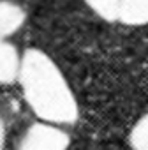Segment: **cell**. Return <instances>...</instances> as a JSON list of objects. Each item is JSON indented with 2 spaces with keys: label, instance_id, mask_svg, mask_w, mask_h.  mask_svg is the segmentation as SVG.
Wrapping results in <instances>:
<instances>
[{
  "label": "cell",
  "instance_id": "1",
  "mask_svg": "<svg viewBox=\"0 0 148 150\" xmlns=\"http://www.w3.org/2000/svg\"><path fill=\"white\" fill-rule=\"evenodd\" d=\"M18 83L28 108L39 120L62 127L78 120V99L56 62L46 51L28 48L21 53Z\"/></svg>",
  "mask_w": 148,
  "mask_h": 150
},
{
  "label": "cell",
  "instance_id": "2",
  "mask_svg": "<svg viewBox=\"0 0 148 150\" xmlns=\"http://www.w3.org/2000/svg\"><path fill=\"white\" fill-rule=\"evenodd\" d=\"M70 145L69 132L56 124H32L18 141L16 150H67Z\"/></svg>",
  "mask_w": 148,
  "mask_h": 150
},
{
  "label": "cell",
  "instance_id": "3",
  "mask_svg": "<svg viewBox=\"0 0 148 150\" xmlns=\"http://www.w3.org/2000/svg\"><path fill=\"white\" fill-rule=\"evenodd\" d=\"M27 13L11 0H0V41H7L25 23Z\"/></svg>",
  "mask_w": 148,
  "mask_h": 150
},
{
  "label": "cell",
  "instance_id": "4",
  "mask_svg": "<svg viewBox=\"0 0 148 150\" xmlns=\"http://www.w3.org/2000/svg\"><path fill=\"white\" fill-rule=\"evenodd\" d=\"M21 69V55L7 41H0V85H11L18 81Z\"/></svg>",
  "mask_w": 148,
  "mask_h": 150
},
{
  "label": "cell",
  "instance_id": "5",
  "mask_svg": "<svg viewBox=\"0 0 148 150\" xmlns=\"http://www.w3.org/2000/svg\"><path fill=\"white\" fill-rule=\"evenodd\" d=\"M118 21L127 27L148 25V0H122Z\"/></svg>",
  "mask_w": 148,
  "mask_h": 150
},
{
  "label": "cell",
  "instance_id": "6",
  "mask_svg": "<svg viewBox=\"0 0 148 150\" xmlns=\"http://www.w3.org/2000/svg\"><path fill=\"white\" fill-rule=\"evenodd\" d=\"M85 4L104 21H118L122 0H85Z\"/></svg>",
  "mask_w": 148,
  "mask_h": 150
},
{
  "label": "cell",
  "instance_id": "7",
  "mask_svg": "<svg viewBox=\"0 0 148 150\" xmlns=\"http://www.w3.org/2000/svg\"><path fill=\"white\" fill-rule=\"evenodd\" d=\"M129 145L132 150H148V111L132 125L129 132Z\"/></svg>",
  "mask_w": 148,
  "mask_h": 150
},
{
  "label": "cell",
  "instance_id": "8",
  "mask_svg": "<svg viewBox=\"0 0 148 150\" xmlns=\"http://www.w3.org/2000/svg\"><path fill=\"white\" fill-rule=\"evenodd\" d=\"M4 145H6V125L2 117H0V150H4Z\"/></svg>",
  "mask_w": 148,
  "mask_h": 150
}]
</instances>
